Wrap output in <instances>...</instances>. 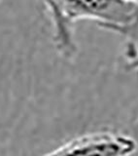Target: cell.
I'll use <instances>...</instances> for the list:
<instances>
[{
  "label": "cell",
  "instance_id": "cell-1",
  "mask_svg": "<svg viewBox=\"0 0 138 156\" xmlns=\"http://www.w3.org/2000/svg\"><path fill=\"white\" fill-rule=\"evenodd\" d=\"M45 10L57 51L63 58H72L78 53L76 23L92 21L104 30L114 32L133 23L138 1H52L45 3Z\"/></svg>",
  "mask_w": 138,
  "mask_h": 156
},
{
  "label": "cell",
  "instance_id": "cell-2",
  "mask_svg": "<svg viewBox=\"0 0 138 156\" xmlns=\"http://www.w3.org/2000/svg\"><path fill=\"white\" fill-rule=\"evenodd\" d=\"M137 150L131 136L100 130L78 136L42 156H133Z\"/></svg>",
  "mask_w": 138,
  "mask_h": 156
},
{
  "label": "cell",
  "instance_id": "cell-3",
  "mask_svg": "<svg viewBox=\"0 0 138 156\" xmlns=\"http://www.w3.org/2000/svg\"><path fill=\"white\" fill-rule=\"evenodd\" d=\"M126 28L127 29V30H129L131 32L138 34V13H137V16H136L135 20L133 21V23L129 24V26H126Z\"/></svg>",
  "mask_w": 138,
  "mask_h": 156
}]
</instances>
